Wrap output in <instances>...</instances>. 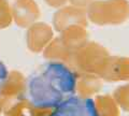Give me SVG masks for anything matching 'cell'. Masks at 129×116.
Returning <instances> with one entry per match:
<instances>
[{
	"instance_id": "6da1fadb",
	"label": "cell",
	"mask_w": 129,
	"mask_h": 116,
	"mask_svg": "<svg viewBox=\"0 0 129 116\" xmlns=\"http://www.w3.org/2000/svg\"><path fill=\"white\" fill-rule=\"evenodd\" d=\"M76 76L66 65L50 61L42 65L27 81V95L32 105L48 109L61 104L73 97Z\"/></svg>"
},
{
	"instance_id": "7a4b0ae2",
	"label": "cell",
	"mask_w": 129,
	"mask_h": 116,
	"mask_svg": "<svg viewBox=\"0 0 129 116\" xmlns=\"http://www.w3.org/2000/svg\"><path fill=\"white\" fill-rule=\"evenodd\" d=\"M51 116H99L91 99L71 97L55 107Z\"/></svg>"
},
{
	"instance_id": "3957f363",
	"label": "cell",
	"mask_w": 129,
	"mask_h": 116,
	"mask_svg": "<svg viewBox=\"0 0 129 116\" xmlns=\"http://www.w3.org/2000/svg\"><path fill=\"white\" fill-rule=\"evenodd\" d=\"M8 75H9V72H8L6 65L0 60V90L5 86V84L8 80Z\"/></svg>"
}]
</instances>
